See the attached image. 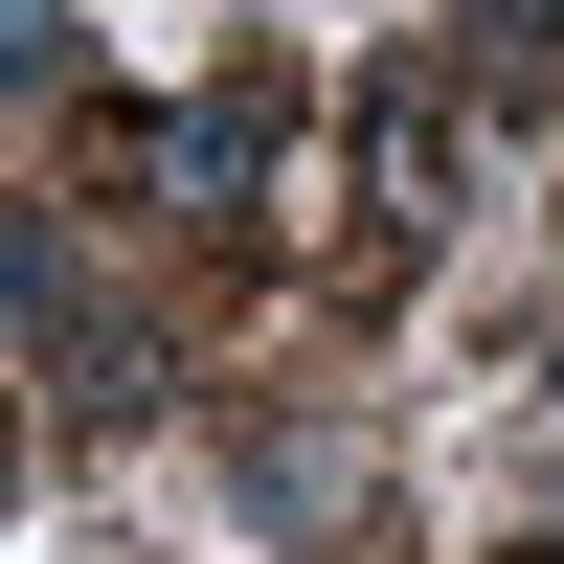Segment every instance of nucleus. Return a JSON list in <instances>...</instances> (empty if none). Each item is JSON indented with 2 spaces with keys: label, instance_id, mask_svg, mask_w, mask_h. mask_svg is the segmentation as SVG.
<instances>
[{
  "label": "nucleus",
  "instance_id": "1",
  "mask_svg": "<svg viewBox=\"0 0 564 564\" xmlns=\"http://www.w3.org/2000/svg\"><path fill=\"white\" fill-rule=\"evenodd\" d=\"M45 90H68V23H45V0H0V113H45Z\"/></svg>",
  "mask_w": 564,
  "mask_h": 564
},
{
  "label": "nucleus",
  "instance_id": "2",
  "mask_svg": "<svg viewBox=\"0 0 564 564\" xmlns=\"http://www.w3.org/2000/svg\"><path fill=\"white\" fill-rule=\"evenodd\" d=\"M45 316H68V249H23V226H0V339H45Z\"/></svg>",
  "mask_w": 564,
  "mask_h": 564
}]
</instances>
